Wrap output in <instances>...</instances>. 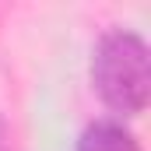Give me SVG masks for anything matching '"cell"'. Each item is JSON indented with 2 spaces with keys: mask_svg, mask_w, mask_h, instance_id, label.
<instances>
[{
  "mask_svg": "<svg viewBox=\"0 0 151 151\" xmlns=\"http://www.w3.org/2000/svg\"><path fill=\"white\" fill-rule=\"evenodd\" d=\"M91 84L109 109L123 116L141 113L151 95V63L144 39L127 28L106 32L91 53Z\"/></svg>",
  "mask_w": 151,
  "mask_h": 151,
  "instance_id": "6da1fadb",
  "label": "cell"
},
{
  "mask_svg": "<svg viewBox=\"0 0 151 151\" xmlns=\"http://www.w3.org/2000/svg\"><path fill=\"white\" fill-rule=\"evenodd\" d=\"M77 151H141V144L119 119H95L77 137Z\"/></svg>",
  "mask_w": 151,
  "mask_h": 151,
  "instance_id": "7a4b0ae2",
  "label": "cell"
},
{
  "mask_svg": "<svg viewBox=\"0 0 151 151\" xmlns=\"http://www.w3.org/2000/svg\"><path fill=\"white\" fill-rule=\"evenodd\" d=\"M0 151H11V130H7L4 116H0Z\"/></svg>",
  "mask_w": 151,
  "mask_h": 151,
  "instance_id": "3957f363",
  "label": "cell"
}]
</instances>
